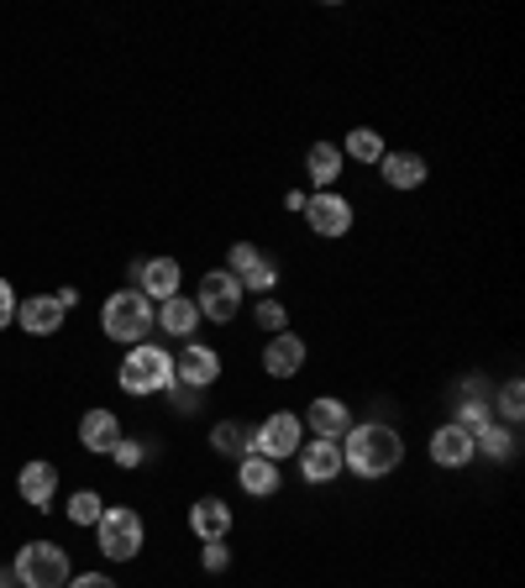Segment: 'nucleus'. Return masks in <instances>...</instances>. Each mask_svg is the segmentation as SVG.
<instances>
[{"mask_svg":"<svg viewBox=\"0 0 525 588\" xmlns=\"http://www.w3.org/2000/svg\"><path fill=\"white\" fill-rule=\"evenodd\" d=\"M404 463V436L384 421H352V431L342 436V473L358 478H389Z\"/></svg>","mask_w":525,"mask_h":588,"instance_id":"nucleus-1","label":"nucleus"},{"mask_svg":"<svg viewBox=\"0 0 525 588\" xmlns=\"http://www.w3.org/2000/svg\"><path fill=\"white\" fill-rule=\"evenodd\" d=\"M174 384H179V379H174V358H168L158 342L126 347V358H122V389L132 394V400H147V394H168Z\"/></svg>","mask_w":525,"mask_h":588,"instance_id":"nucleus-2","label":"nucleus"},{"mask_svg":"<svg viewBox=\"0 0 525 588\" xmlns=\"http://www.w3.org/2000/svg\"><path fill=\"white\" fill-rule=\"evenodd\" d=\"M153 326H158V305L147 300V295H137V289H116L101 310V331L111 342L137 347L142 337H153Z\"/></svg>","mask_w":525,"mask_h":588,"instance_id":"nucleus-3","label":"nucleus"},{"mask_svg":"<svg viewBox=\"0 0 525 588\" xmlns=\"http://www.w3.org/2000/svg\"><path fill=\"white\" fill-rule=\"evenodd\" d=\"M21 588H63L69 584V551L53 547V541H27L11 563Z\"/></svg>","mask_w":525,"mask_h":588,"instance_id":"nucleus-4","label":"nucleus"},{"mask_svg":"<svg viewBox=\"0 0 525 588\" xmlns=\"http://www.w3.org/2000/svg\"><path fill=\"white\" fill-rule=\"evenodd\" d=\"M95 547H101V557H111V563H132L142 551V515L137 509H122V505H105V515L95 520Z\"/></svg>","mask_w":525,"mask_h":588,"instance_id":"nucleus-5","label":"nucleus"},{"mask_svg":"<svg viewBox=\"0 0 525 588\" xmlns=\"http://www.w3.org/2000/svg\"><path fill=\"white\" fill-rule=\"evenodd\" d=\"M226 274L243 285V295H274L279 289V264L253 243H237L226 252Z\"/></svg>","mask_w":525,"mask_h":588,"instance_id":"nucleus-6","label":"nucleus"},{"mask_svg":"<svg viewBox=\"0 0 525 588\" xmlns=\"http://www.w3.org/2000/svg\"><path fill=\"white\" fill-rule=\"evenodd\" d=\"M305 446V426L300 415H289V410H274L258 431H253V452H262L268 463H284V457H295Z\"/></svg>","mask_w":525,"mask_h":588,"instance_id":"nucleus-7","label":"nucleus"},{"mask_svg":"<svg viewBox=\"0 0 525 588\" xmlns=\"http://www.w3.org/2000/svg\"><path fill=\"white\" fill-rule=\"evenodd\" d=\"M195 305H200L205 321H237V310H243V285L226 274V268H210V274H200V295H195Z\"/></svg>","mask_w":525,"mask_h":588,"instance_id":"nucleus-8","label":"nucleus"},{"mask_svg":"<svg viewBox=\"0 0 525 588\" xmlns=\"http://www.w3.org/2000/svg\"><path fill=\"white\" fill-rule=\"evenodd\" d=\"M305 221H310L316 237H347L352 231V200L337 195V189H316L305 200Z\"/></svg>","mask_w":525,"mask_h":588,"instance_id":"nucleus-9","label":"nucleus"},{"mask_svg":"<svg viewBox=\"0 0 525 588\" xmlns=\"http://www.w3.org/2000/svg\"><path fill=\"white\" fill-rule=\"evenodd\" d=\"M174 379H179V389L205 394V389L222 379V352H216V347H200V342H184V352L174 358Z\"/></svg>","mask_w":525,"mask_h":588,"instance_id":"nucleus-10","label":"nucleus"},{"mask_svg":"<svg viewBox=\"0 0 525 588\" xmlns=\"http://www.w3.org/2000/svg\"><path fill=\"white\" fill-rule=\"evenodd\" d=\"M132 279H137V295L163 305V300L179 295L184 268H179V258H147V264H132Z\"/></svg>","mask_w":525,"mask_h":588,"instance_id":"nucleus-11","label":"nucleus"},{"mask_svg":"<svg viewBox=\"0 0 525 588\" xmlns=\"http://www.w3.org/2000/svg\"><path fill=\"white\" fill-rule=\"evenodd\" d=\"M300 426L310 431V436H321V442H342L347 431H352V410L342 405V400H310V410L300 415Z\"/></svg>","mask_w":525,"mask_h":588,"instance_id":"nucleus-12","label":"nucleus"},{"mask_svg":"<svg viewBox=\"0 0 525 588\" xmlns=\"http://www.w3.org/2000/svg\"><path fill=\"white\" fill-rule=\"evenodd\" d=\"M295 457H300L305 484H331V478H342V442H321V436H310Z\"/></svg>","mask_w":525,"mask_h":588,"instance_id":"nucleus-13","label":"nucleus"},{"mask_svg":"<svg viewBox=\"0 0 525 588\" xmlns=\"http://www.w3.org/2000/svg\"><path fill=\"white\" fill-rule=\"evenodd\" d=\"M300 368H305V337H295V331L268 337V347H262V373L268 379H295Z\"/></svg>","mask_w":525,"mask_h":588,"instance_id":"nucleus-14","label":"nucleus"},{"mask_svg":"<svg viewBox=\"0 0 525 588\" xmlns=\"http://www.w3.org/2000/svg\"><path fill=\"white\" fill-rule=\"evenodd\" d=\"M425 452H431V463H436V467H467L473 457H478V452H473V436H467V431H457L452 421L431 431Z\"/></svg>","mask_w":525,"mask_h":588,"instance_id":"nucleus-15","label":"nucleus"},{"mask_svg":"<svg viewBox=\"0 0 525 588\" xmlns=\"http://www.w3.org/2000/svg\"><path fill=\"white\" fill-rule=\"evenodd\" d=\"M122 436L126 431H122V421H116V410H90V415L80 421V446L84 452H95V457H111Z\"/></svg>","mask_w":525,"mask_h":588,"instance_id":"nucleus-16","label":"nucleus"},{"mask_svg":"<svg viewBox=\"0 0 525 588\" xmlns=\"http://www.w3.org/2000/svg\"><path fill=\"white\" fill-rule=\"evenodd\" d=\"M17 494L32 509H48V505H53V494H59V467L42 463V457H32V463L17 473Z\"/></svg>","mask_w":525,"mask_h":588,"instance_id":"nucleus-17","label":"nucleus"},{"mask_svg":"<svg viewBox=\"0 0 525 588\" xmlns=\"http://www.w3.org/2000/svg\"><path fill=\"white\" fill-rule=\"evenodd\" d=\"M63 316H69V310H63L53 295H32V300L17 305V321H21V331H27V337H59Z\"/></svg>","mask_w":525,"mask_h":588,"instance_id":"nucleus-18","label":"nucleus"},{"mask_svg":"<svg viewBox=\"0 0 525 588\" xmlns=\"http://www.w3.org/2000/svg\"><path fill=\"white\" fill-rule=\"evenodd\" d=\"M189 530L200 536V541H226V530H231V505L216 499V494H205L189 505Z\"/></svg>","mask_w":525,"mask_h":588,"instance_id":"nucleus-19","label":"nucleus"},{"mask_svg":"<svg viewBox=\"0 0 525 588\" xmlns=\"http://www.w3.org/2000/svg\"><path fill=\"white\" fill-rule=\"evenodd\" d=\"M237 484L253 499H268V494H279V463H268L262 452H247L243 463H237Z\"/></svg>","mask_w":525,"mask_h":588,"instance_id":"nucleus-20","label":"nucleus"},{"mask_svg":"<svg viewBox=\"0 0 525 588\" xmlns=\"http://www.w3.org/2000/svg\"><path fill=\"white\" fill-rule=\"evenodd\" d=\"M379 168H384L389 189H421V184H425V158H421V153H384Z\"/></svg>","mask_w":525,"mask_h":588,"instance_id":"nucleus-21","label":"nucleus"},{"mask_svg":"<svg viewBox=\"0 0 525 588\" xmlns=\"http://www.w3.org/2000/svg\"><path fill=\"white\" fill-rule=\"evenodd\" d=\"M305 174H310L316 189H331V184L342 179V147L337 143H310V153H305Z\"/></svg>","mask_w":525,"mask_h":588,"instance_id":"nucleus-22","label":"nucleus"},{"mask_svg":"<svg viewBox=\"0 0 525 588\" xmlns=\"http://www.w3.org/2000/svg\"><path fill=\"white\" fill-rule=\"evenodd\" d=\"M158 326L168 337H195V326H200V305L195 295H174V300L158 305Z\"/></svg>","mask_w":525,"mask_h":588,"instance_id":"nucleus-23","label":"nucleus"},{"mask_svg":"<svg viewBox=\"0 0 525 588\" xmlns=\"http://www.w3.org/2000/svg\"><path fill=\"white\" fill-rule=\"evenodd\" d=\"M473 452H484L488 463H509V457H515V426H505V421H488V426L473 436Z\"/></svg>","mask_w":525,"mask_h":588,"instance_id":"nucleus-24","label":"nucleus"},{"mask_svg":"<svg viewBox=\"0 0 525 588\" xmlns=\"http://www.w3.org/2000/svg\"><path fill=\"white\" fill-rule=\"evenodd\" d=\"M488 421H494V405L484 400V384H467L463 389V410H457V421H452V426L467 431V436H478Z\"/></svg>","mask_w":525,"mask_h":588,"instance_id":"nucleus-25","label":"nucleus"},{"mask_svg":"<svg viewBox=\"0 0 525 588\" xmlns=\"http://www.w3.org/2000/svg\"><path fill=\"white\" fill-rule=\"evenodd\" d=\"M210 446H216L222 457H231V463H243L247 452H253V431H247L243 421H222V426L210 431Z\"/></svg>","mask_w":525,"mask_h":588,"instance_id":"nucleus-26","label":"nucleus"},{"mask_svg":"<svg viewBox=\"0 0 525 588\" xmlns=\"http://www.w3.org/2000/svg\"><path fill=\"white\" fill-rule=\"evenodd\" d=\"M389 147H384V137L373 132V126H352L347 132V143H342V158H358V163H379Z\"/></svg>","mask_w":525,"mask_h":588,"instance_id":"nucleus-27","label":"nucleus"},{"mask_svg":"<svg viewBox=\"0 0 525 588\" xmlns=\"http://www.w3.org/2000/svg\"><path fill=\"white\" fill-rule=\"evenodd\" d=\"M253 321H258V331H268V337H279V331H289V310H284V300H274V295H262V300L253 305Z\"/></svg>","mask_w":525,"mask_h":588,"instance_id":"nucleus-28","label":"nucleus"},{"mask_svg":"<svg viewBox=\"0 0 525 588\" xmlns=\"http://www.w3.org/2000/svg\"><path fill=\"white\" fill-rule=\"evenodd\" d=\"M101 515H105V499L95 488H80V494L69 499V520H74V526H95Z\"/></svg>","mask_w":525,"mask_h":588,"instance_id":"nucleus-29","label":"nucleus"},{"mask_svg":"<svg viewBox=\"0 0 525 588\" xmlns=\"http://www.w3.org/2000/svg\"><path fill=\"white\" fill-rule=\"evenodd\" d=\"M500 421H505V426H521L525 421V384L521 379H509V384L500 389Z\"/></svg>","mask_w":525,"mask_h":588,"instance_id":"nucleus-30","label":"nucleus"},{"mask_svg":"<svg viewBox=\"0 0 525 588\" xmlns=\"http://www.w3.org/2000/svg\"><path fill=\"white\" fill-rule=\"evenodd\" d=\"M200 568L205 572H226L231 568V547H226V541H200Z\"/></svg>","mask_w":525,"mask_h":588,"instance_id":"nucleus-31","label":"nucleus"},{"mask_svg":"<svg viewBox=\"0 0 525 588\" xmlns=\"http://www.w3.org/2000/svg\"><path fill=\"white\" fill-rule=\"evenodd\" d=\"M111 457H116V463H122V467H142V463H147V446H142V442H132V436H122Z\"/></svg>","mask_w":525,"mask_h":588,"instance_id":"nucleus-32","label":"nucleus"},{"mask_svg":"<svg viewBox=\"0 0 525 588\" xmlns=\"http://www.w3.org/2000/svg\"><path fill=\"white\" fill-rule=\"evenodd\" d=\"M17 289H11V285H6V279H0V331H6V326H11V321H17Z\"/></svg>","mask_w":525,"mask_h":588,"instance_id":"nucleus-33","label":"nucleus"},{"mask_svg":"<svg viewBox=\"0 0 525 588\" xmlns=\"http://www.w3.org/2000/svg\"><path fill=\"white\" fill-rule=\"evenodd\" d=\"M63 588H116V578H105V572H80V578H69Z\"/></svg>","mask_w":525,"mask_h":588,"instance_id":"nucleus-34","label":"nucleus"},{"mask_svg":"<svg viewBox=\"0 0 525 588\" xmlns=\"http://www.w3.org/2000/svg\"><path fill=\"white\" fill-rule=\"evenodd\" d=\"M305 200H310L305 189H289V195H284V205H289V210H300V216H305Z\"/></svg>","mask_w":525,"mask_h":588,"instance_id":"nucleus-35","label":"nucleus"},{"mask_svg":"<svg viewBox=\"0 0 525 588\" xmlns=\"http://www.w3.org/2000/svg\"><path fill=\"white\" fill-rule=\"evenodd\" d=\"M53 300H59L63 310H74V305H80V289H59V295H53Z\"/></svg>","mask_w":525,"mask_h":588,"instance_id":"nucleus-36","label":"nucleus"},{"mask_svg":"<svg viewBox=\"0 0 525 588\" xmlns=\"http://www.w3.org/2000/svg\"><path fill=\"white\" fill-rule=\"evenodd\" d=\"M0 588H21V584H17V572H11V568H0Z\"/></svg>","mask_w":525,"mask_h":588,"instance_id":"nucleus-37","label":"nucleus"}]
</instances>
